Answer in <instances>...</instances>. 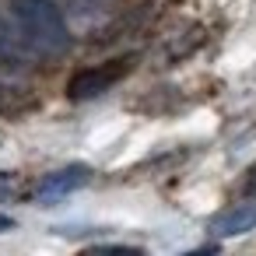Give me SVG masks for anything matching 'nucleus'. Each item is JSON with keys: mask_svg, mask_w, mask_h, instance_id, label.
<instances>
[{"mask_svg": "<svg viewBox=\"0 0 256 256\" xmlns=\"http://www.w3.org/2000/svg\"><path fill=\"white\" fill-rule=\"evenodd\" d=\"M249 190H256V168L249 172Z\"/></svg>", "mask_w": 256, "mask_h": 256, "instance_id": "1a4fd4ad", "label": "nucleus"}, {"mask_svg": "<svg viewBox=\"0 0 256 256\" xmlns=\"http://www.w3.org/2000/svg\"><path fill=\"white\" fill-rule=\"evenodd\" d=\"M186 256H218V246H200V249H193Z\"/></svg>", "mask_w": 256, "mask_h": 256, "instance_id": "0eeeda50", "label": "nucleus"}, {"mask_svg": "<svg viewBox=\"0 0 256 256\" xmlns=\"http://www.w3.org/2000/svg\"><path fill=\"white\" fill-rule=\"evenodd\" d=\"M14 228V218L11 214H0V232H11Z\"/></svg>", "mask_w": 256, "mask_h": 256, "instance_id": "6e6552de", "label": "nucleus"}, {"mask_svg": "<svg viewBox=\"0 0 256 256\" xmlns=\"http://www.w3.org/2000/svg\"><path fill=\"white\" fill-rule=\"evenodd\" d=\"M32 106V95L22 92V88H8V84H0V116H14L22 109Z\"/></svg>", "mask_w": 256, "mask_h": 256, "instance_id": "39448f33", "label": "nucleus"}, {"mask_svg": "<svg viewBox=\"0 0 256 256\" xmlns=\"http://www.w3.org/2000/svg\"><path fill=\"white\" fill-rule=\"evenodd\" d=\"M88 179H92V168H88V165H67V168H60V172H50V176L36 186V200H39V204H53V200H60V196L78 193Z\"/></svg>", "mask_w": 256, "mask_h": 256, "instance_id": "7ed1b4c3", "label": "nucleus"}, {"mask_svg": "<svg viewBox=\"0 0 256 256\" xmlns=\"http://www.w3.org/2000/svg\"><path fill=\"white\" fill-rule=\"evenodd\" d=\"M252 228H256V204H235L210 221L214 238H235V235H246Z\"/></svg>", "mask_w": 256, "mask_h": 256, "instance_id": "20e7f679", "label": "nucleus"}, {"mask_svg": "<svg viewBox=\"0 0 256 256\" xmlns=\"http://www.w3.org/2000/svg\"><path fill=\"white\" fill-rule=\"evenodd\" d=\"M130 70V64L126 60H116V64H102V67H88V70H81L74 81H70V88H67V95L74 98V102H88V98H98V95H106L123 74Z\"/></svg>", "mask_w": 256, "mask_h": 256, "instance_id": "f03ea898", "label": "nucleus"}, {"mask_svg": "<svg viewBox=\"0 0 256 256\" xmlns=\"http://www.w3.org/2000/svg\"><path fill=\"white\" fill-rule=\"evenodd\" d=\"M11 11L25 46L36 56H64L70 50V32L53 0H11Z\"/></svg>", "mask_w": 256, "mask_h": 256, "instance_id": "f257e3e1", "label": "nucleus"}, {"mask_svg": "<svg viewBox=\"0 0 256 256\" xmlns=\"http://www.w3.org/2000/svg\"><path fill=\"white\" fill-rule=\"evenodd\" d=\"M81 256H144V252L134 246H88L81 249Z\"/></svg>", "mask_w": 256, "mask_h": 256, "instance_id": "423d86ee", "label": "nucleus"}]
</instances>
